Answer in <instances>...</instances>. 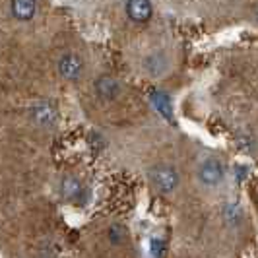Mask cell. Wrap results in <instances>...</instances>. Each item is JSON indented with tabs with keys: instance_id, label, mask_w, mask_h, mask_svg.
<instances>
[{
	"instance_id": "obj_13",
	"label": "cell",
	"mask_w": 258,
	"mask_h": 258,
	"mask_svg": "<svg viewBox=\"0 0 258 258\" xmlns=\"http://www.w3.org/2000/svg\"><path fill=\"white\" fill-rule=\"evenodd\" d=\"M161 248H165V245H163L161 241L154 239V241H152V252H154V254H161Z\"/></svg>"
},
{
	"instance_id": "obj_3",
	"label": "cell",
	"mask_w": 258,
	"mask_h": 258,
	"mask_svg": "<svg viewBox=\"0 0 258 258\" xmlns=\"http://www.w3.org/2000/svg\"><path fill=\"white\" fill-rule=\"evenodd\" d=\"M198 177L200 181L208 184V186H216L223 181V165H221L220 159L212 157V159H206L202 165H200V171H198Z\"/></svg>"
},
{
	"instance_id": "obj_5",
	"label": "cell",
	"mask_w": 258,
	"mask_h": 258,
	"mask_svg": "<svg viewBox=\"0 0 258 258\" xmlns=\"http://www.w3.org/2000/svg\"><path fill=\"white\" fill-rule=\"evenodd\" d=\"M56 107L51 101H39L31 107V118L41 126H52L56 122Z\"/></svg>"
},
{
	"instance_id": "obj_1",
	"label": "cell",
	"mask_w": 258,
	"mask_h": 258,
	"mask_svg": "<svg viewBox=\"0 0 258 258\" xmlns=\"http://www.w3.org/2000/svg\"><path fill=\"white\" fill-rule=\"evenodd\" d=\"M150 181L159 192H171L179 184V175L169 165H155L150 169Z\"/></svg>"
},
{
	"instance_id": "obj_14",
	"label": "cell",
	"mask_w": 258,
	"mask_h": 258,
	"mask_svg": "<svg viewBox=\"0 0 258 258\" xmlns=\"http://www.w3.org/2000/svg\"><path fill=\"white\" fill-rule=\"evenodd\" d=\"M254 14H256V22H258V8H256V12H254Z\"/></svg>"
},
{
	"instance_id": "obj_12",
	"label": "cell",
	"mask_w": 258,
	"mask_h": 258,
	"mask_svg": "<svg viewBox=\"0 0 258 258\" xmlns=\"http://www.w3.org/2000/svg\"><path fill=\"white\" fill-rule=\"evenodd\" d=\"M241 218H243V216H241V210H239L237 206H227V208H225V220L229 221L231 225L239 223V221H241Z\"/></svg>"
},
{
	"instance_id": "obj_10",
	"label": "cell",
	"mask_w": 258,
	"mask_h": 258,
	"mask_svg": "<svg viewBox=\"0 0 258 258\" xmlns=\"http://www.w3.org/2000/svg\"><path fill=\"white\" fill-rule=\"evenodd\" d=\"M60 192L64 196L66 200H78V198H82L84 196V186H82V182L78 181L76 177H64L62 182H60Z\"/></svg>"
},
{
	"instance_id": "obj_8",
	"label": "cell",
	"mask_w": 258,
	"mask_h": 258,
	"mask_svg": "<svg viewBox=\"0 0 258 258\" xmlns=\"http://www.w3.org/2000/svg\"><path fill=\"white\" fill-rule=\"evenodd\" d=\"M10 10H12V16L20 22H27L35 16V10H37V2L35 0H12L10 2Z\"/></svg>"
},
{
	"instance_id": "obj_9",
	"label": "cell",
	"mask_w": 258,
	"mask_h": 258,
	"mask_svg": "<svg viewBox=\"0 0 258 258\" xmlns=\"http://www.w3.org/2000/svg\"><path fill=\"white\" fill-rule=\"evenodd\" d=\"M150 103L154 105V109L161 116H165L167 120H173V103H171V97L165 91H154L150 95Z\"/></svg>"
},
{
	"instance_id": "obj_4",
	"label": "cell",
	"mask_w": 258,
	"mask_h": 258,
	"mask_svg": "<svg viewBox=\"0 0 258 258\" xmlns=\"http://www.w3.org/2000/svg\"><path fill=\"white\" fill-rule=\"evenodd\" d=\"M142 66H144V70H146V74H148V76L159 78V76H163V74L169 70V58L163 51L150 52V54L144 58Z\"/></svg>"
},
{
	"instance_id": "obj_7",
	"label": "cell",
	"mask_w": 258,
	"mask_h": 258,
	"mask_svg": "<svg viewBox=\"0 0 258 258\" xmlns=\"http://www.w3.org/2000/svg\"><path fill=\"white\" fill-rule=\"evenodd\" d=\"M95 91L101 99L111 101V99H116L120 95V84L111 76H99L95 80Z\"/></svg>"
},
{
	"instance_id": "obj_11",
	"label": "cell",
	"mask_w": 258,
	"mask_h": 258,
	"mask_svg": "<svg viewBox=\"0 0 258 258\" xmlns=\"http://www.w3.org/2000/svg\"><path fill=\"white\" fill-rule=\"evenodd\" d=\"M109 237H111V243H113V245H118V243H122V241H124L126 231H124V227H122V225H113V227L109 229Z\"/></svg>"
},
{
	"instance_id": "obj_2",
	"label": "cell",
	"mask_w": 258,
	"mask_h": 258,
	"mask_svg": "<svg viewBox=\"0 0 258 258\" xmlns=\"http://www.w3.org/2000/svg\"><path fill=\"white\" fill-rule=\"evenodd\" d=\"M58 72H60V76L64 78V80L76 82L78 78L82 76V72H84V60H82V56L76 54V52L64 54L58 60Z\"/></svg>"
},
{
	"instance_id": "obj_6",
	"label": "cell",
	"mask_w": 258,
	"mask_h": 258,
	"mask_svg": "<svg viewBox=\"0 0 258 258\" xmlns=\"http://www.w3.org/2000/svg\"><path fill=\"white\" fill-rule=\"evenodd\" d=\"M126 14H128L132 22L146 24L154 14V6H152L150 0H128L126 2Z\"/></svg>"
}]
</instances>
